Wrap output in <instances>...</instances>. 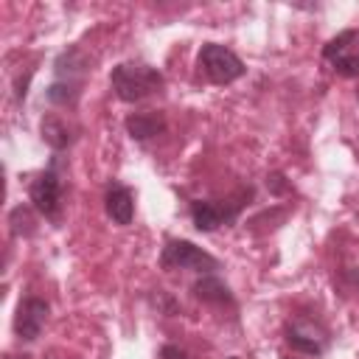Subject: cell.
<instances>
[{
    "instance_id": "obj_13",
    "label": "cell",
    "mask_w": 359,
    "mask_h": 359,
    "mask_svg": "<svg viewBox=\"0 0 359 359\" xmlns=\"http://www.w3.org/2000/svg\"><path fill=\"white\" fill-rule=\"evenodd\" d=\"M79 93H81V81H62V79H56V81L48 84V90H45L48 101H50V104H59V107L76 104Z\"/></svg>"
},
{
    "instance_id": "obj_15",
    "label": "cell",
    "mask_w": 359,
    "mask_h": 359,
    "mask_svg": "<svg viewBox=\"0 0 359 359\" xmlns=\"http://www.w3.org/2000/svg\"><path fill=\"white\" fill-rule=\"evenodd\" d=\"M8 224H11V233L14 236H31L34 233V219H31V210L25 205H17L8 213Z\"/></svg>"
},
{
    "instance_id": "obj_2",
    "label": "cell",
    "mask_w": 359,
    "mask_h": 359,
    "mask_svg": "<svg viewBox=\"0 0 359 359\" xmlns=\"http://www.w3.org/2000/svg\"><path fill=\"white\" fill-rule=\"evenodd\" d=\"M196 65L208 76V81H213V84H233L236 79H241L247 73L244 62L230 48H224L219 42H205L199 48Z\"/></svg>"
},
{
    "instance_id": "obj_1",
    "label": "cell",
    "mask_w": 359,
    "mask_h": 359,
    "mask_svg": "<svg viewBox=\"0 0 359 359\" xmlns=\"http://www.w3.org/2000/svg\"><path fill=\"white\" fill-rule=\"evenodd\" d=\"M109 84H112V90L121 101L135 104V101H143V98L160 93L165 79L157 67H151L146 62H121V65L112 67Z\"/></svg>"
},
{
    "instance_id": "obj_10",
    "label": "cell",
    "mask_w": 359,
    "mask_h": 359,
    "mask_svg": "<svg viewBox=\"0 0 359 359\" xmlns=\"http://www.w3.org/2000/svg\"><path fill=\"white\" fill-rule=\"evenodd\" d=\"M194 294L202 300V303H213V306H233V292L224 280H219L216 275H202L196 283H194Z\"/></svg>"
},
{
    "instance_id": "obj_9",
    "label": "cell",
    "mask_w": 359,
    "mask_h": 359,
    "mask_svg": "<svg viewBox=\"0 0 359 359\" xmlns=\"http://www.w3.org/2000/svg\"><path fill=\"white\" fill-rule=\"evenodd\" d=\"M165 129V118L163 112H132L126 118V132L132 140H149L154 135H160Z\"/></svg>"
},
{
    "instance_id": "obj_5",
    "label": "cell",
    "mask_w": 359,
    "mask_h": 359,
    "mask_svg": "<svg viewBox=\"0 0 359 359\" xmlns=\"http://www.w3.org/2000/svg\"><path fill=\"white\" fill-rule=\"evenodd\" d=\"M244 202H213V199H196L191 202V219L199 233H213L222 224H233L241 213Z\"/></svg>"
},
{
    "instance_id": "obj_21",
    "label": "cell",
    "mask_w": 359,
    "mask_h": 359,
    "mask_svg": "<svg viewBox=\"0 0 359 359\" xmlns=\"http://www.w3.org/2000/svg\"><path fill=\"white\" fill-rule=\"evenodd\" d=\"M283 359H292V356H283Z\"/></svg>"
},
{
    "instance_id": "obj_16",
    "label": "cell",
    "mask_w": 359,
    "mask_h": 359,
    "mask_svg": "<svg viewBox=\"0 0 359 359\" xmlns=\"http://www.w3.org/2000/svg\"><path fill=\"white\" fill-rule=\"evenodd\" d=\"M331 65H334V70H337L339 76H345V79H356V76H359V53H345V56L334 59Z\"/></svg>"
},
{
    "instance_id": "obj_11",
    "label": "cell",
    "mask_w": 359,
    "mask_h": 359,
    "mask_svg": "<svg viewBox=\"0 0 359 359\" xmlns=\"http://www.w3.org/2000/svg\"><path fill=\"white\" fill-rule=\"evenodd\" d=\"M39 135H42V140H45L53 151H62V149H67V146L73 143L70 126H67L59 115H45V118L39 121Z\"/></svg>"
},
{
    "instance_id": "obj_8",
    "label": "cell",
    "mask_w": 359,
    "mask_h": 359,
    "mask_svg": "<svg viewBox=\"0 0 359 359\" xmlns=\"http://www.w3.org/2000/svg\"><path fill=\"white\" fill-rule=\"evenodd\" d=\"M104 208H107V216L115 224H121V227L132 224V216H135V194H132V188H126L121 182H112L107 188Z\"/></svg>"
},
{
    "instance_id": "obj_20",
    "label": "cell",
    "mask_w": 359,
    "mask_h": 359,
    "mask_svg": "<svg viewBox=\"0 0 359 359\" xmlns=\"http://www.w3.org/2000/svg\"><path fill=\"white\" fill-rule=\"evenodd\" d=\"M230 359H238V356H230Z\"/></svg>"
},
{
    "instance_id": "obj_4",
    "label": "cell",
    "mask_w": 359,
    "mask_h": 359,
    "mask_svg": "<svg viewBox=\"0 0 359 359\" xmlns=\"http://www.w3.org/2000/svg\"><path fill=\"white\" fill-rule=\"evenodd\" d=\"M28 196H31V205L50 222H56L62 216V180L56 174V168L50 165L48 171H42L31 188H28Z\"/></svg>"
},
{
    "instance_id": "obj_7",
    "label": "cell",
    "mask_w": 359,
    "mask_h": 359,
    "mask_svg": "<svg viewBox=\"0 0 359 359\" xmlns=\"http://www.w3.org/2000/svg\"><path fill=\"white\" fill-rule=\"evenodd\" d=\"M48 311H50V306L42 297H25L17 306V314H14V334L22 342L39 339V334H42V328L48 323Z\"/></svg>"
},
{
    "instance_id": "obj_17",
    "label": "cell",
    "mask_w": 359,
    "mask_h": 359,
    "mask_svg": "<svg viewBox=\"0 0 359 359\" xmlns=\"http://www.w3.org/2000/svg\"><path fill=\"white\" fill-rule=\"evenodd\" d=\"M160 359H188V353L177 345H163L160 348Z\"/></svg>"
},
{
    "instance_id": "obj_14",
    "label": "cell",
    "mask_w": 359,
    "mask_h": 359,
    "mask_svg": "<svg viewBox=\"0 0 359 359\" xmlns=\"http://www.w3.org/2000/svg\"><path fill=\"white\" fill-rule=\"evenodd\" d=\"M356 36H359V31H356V28H348V31L337 34L334 39H328V42H325V48H323V59L334 62V59L345 56V53H348V48H351V42H353Z\"/></svg>"
},
{
    "instance_id": "obj_6",
    "label": "cell",
    "mask_w": 359,
    "mask_h": 359,
    "mask_svg": "<svg viewBox=\"0 0 359 359\" xmlns=\"http://www.w3.org/2000/svg\"><path fill=\"white\" fill-rule=\"evenodd\" d=\"M286 342L292 351L297 353H309V356H320L328 348V331L306 317H297L286 325Z\"/></svg>"
},
{
    "instance_id": "obj_18",
    "label": "cell",
    "mask_w": 359,
    "mask_h": 359,
    "mask_svg": "<svg viewBox=\"0 0 359 359\" xmlns=\"http://www.w3.org/2000/svg\"><path fill=\"white\" fill-rule=\"evenodd\" d=\"M266 185H269L275 194H283V191H286V182H283V177H280V174H272V177L266 180Z\"/></svg>"
},
{
    "instance_id": "obj_19",
    "label": "cell",
    "mask_w": 359,
    "mask_h": 359,
    "mask_svg": "<svg viewBox=\"0 0 359 359\" xmlns=\"http://www.w3.org/2000/svg\"><path fill=\"white\" fill-rule=\"evenodd\" d=\"M348 280H351V283H353V286H359V266H356V269H351V272H348Z\"/></svg>"
},
{
    "instance_id": "obj_12",
    "label": "cell",
    "mask_w": 359,
    "mask_h": 359,
    "mask_svg": "<svg viewBox=\"0 0 359 359\" xmlns=\"http://www.w3.org/2000/svg\"><path fill=\"white\" fill-rule=\"evenodd\" d=\"M53 70L62 81H79L76 76H81L87 70V56L79 48H67L65 53H59V59L53 62Z\"/></svg>"
},
{
    "instance_id": "obj_3",
    "label": "cell",
    "mask_w": 359,
    "mask_h": 359,
    "mask_svg": "<svg viewBox=\"0 0 359 359\" xmlns=\"http://www.w3.org/2000/svg\"><path fill=\"white\" fill-rule=\"evenodd\" d=\"M160 266L163 269H191V272H202V275H213L219 269V258H213L210 252H205L202 247L185 241V238H171L165 241L163 252H160Z\"/></svg>"
}]
</instances>
